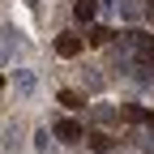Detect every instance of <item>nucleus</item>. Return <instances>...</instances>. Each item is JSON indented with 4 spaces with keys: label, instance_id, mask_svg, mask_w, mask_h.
I'll use <instances>...</instances> for the list:
<instances>
[{
    "label": "nucleus",
    "instance_id": "7ed1b4c3",
    "mask_svg": "<svg viewBox=\"0 0 154 154\" xmlns=\"http://www.w3.org/2000/svg\"><path fill=\"white\" fill-rule=\"evenodd\" d=\"M13 43H17V30H13V26H0V64H9Z\"/></svg>",
    "mask_w": 154,
    "mask_h": 154
},
{
    "label": "nucleus",
    "instance_id": "f8f14e48",
    "mask_svg": "<svg viewBox=\"0 0 154 154\" xmlns=\"http://www.w3.org/2000/svg\"><path fill=\"white\" fill-rule=\"evenodd\" d=\"M124 116H128V120H150V111H146V107H128Z\"/></svg>",
    "mask_w": 154,
    "mask_h": 154
},
{
    "label": "nucleus",
    "instance_id": "6e6552de",
    "mask_svg": "<svg viewBox=\"0 0 154 154\" xmlns=\"http://www.w3.org/2000/svg\"><path fill=\"white\" fill-rule=\"evenodd\" d=\"M82 77H86V90H103V73H94V69H86Z\"/></svg>",
    "mask_w": 154,
    "mask_h": 154
},
{
    "label": "nucleus",
    "instance_id": "39448f33",
    "mask_svg": "<svg viewBox=\"0 0 154 154\" xmlns=\"http://www.w3.org/2000/svg\"><path fill=\"white\" fill-rule=\"evenodd\" d=\"M116 9H120V17H128V22L141 17V5H137V0H116Z\"/></svg>",
    "mask_w": 154,
    "mask_h": 154
},
{
    "label": "nucleus",
    "instance_id": "1a4fd4ad",
    "mask_svg": "<svg viewBox=\"0 0 154 154\" xmlns=\"http://www.w3.org/2000/svg\"><path fill=\"white\" fill-rule=\"evenodd\" d=\"M60 103H64V107H86V103H82V94H77V90H60Z\"/></svg>",
    "mask_w": 154,
    "mask_h": 154
},
{
    "label": "nucleus",
    "instance_id": "423d86ee",
    "mask_svg": "<svg viewBox=\"0 0 154 154\" xmlns=\"http://www.w3.org/2000/svg\"><path fill=\"white\" fill-rule=\"evenodd\" d=\"M73 13H77V22H90V17L99 13V5H94V0H77V5H73Z\"/></svg>",
    "mask_w": 154,
    "mask_h": 154
},
{
    "label": "nucleus",
    "instance_id": "ddd939ff",
    "mask_svg": "<svg viewBox=\"0 0 154 154\" xmlns=\"http://www.w3.org/2000/svg\"><path fill=\"white\" fill-rule=\"evenodd\" d=\"M146 146H150V154H154V133H150V141H146Z\"/></svg>",
    "mask_w": 154,
    "mask_h": 154
},
{
    "label": "nucleus",
    "instance_id": "f257e3e1",
    "mask_svg": "<svg viewBox=\"0 0 154 154\" xmlns=\"http://www.w3.org/2000/svg\"><path fill=\"white\" fill-rule=\"evenodd\" d=\"M13 90H17V99H34V90H38L34 73L30 69H13Z\"/></svg>",
    "mask_w": 154,
    "mask_h": 154
},
{
    "label": "nucleus",
    "instance_id": "f03ea898",
    "mask_svg": "<svg viewBox=\"0 0 154 154\" xmlns=\"http://www.w3.org/2000/svg\"><path fill=\"white\" fill-rule=\"evenodd\" d=\"M56 137H60V141H82L86 128L77 124V120H60V124H56Z\"/></svg>",
    "mask_w": 154,
    "mask_h": 154
},
{
    "label": "nucleus",
    "instance_id": "9b49d317",
    "mask_svg": "<svg viewBox=\"0 0 154 154\" xmlns=\"http://www.w3.org/2000/svg\"><path fill=\"white\" fill-rule=\"evenodd\" d=\"M94 120H99V124H111L116 111H111V107H94Z\"/></svg>",
    "mask_w": 154,
    "mask_h": 154
},
{
    "label": "nucleus",
    "instance_id": "20e7f679",
    "mask_svg": "<svg viewBox=\"0 0 154 154\" xmlns=\"http://www.w3.org/2000/svg\"><path fill=\"white\" fill-rule=\"evenodd\" d=\"M56 51L69 60V56H77V51H82V38H77V34H60V38H56Z\"/></svg>",
    "mask_w": 154,
    "mask_h": 154
},
{
    "label": "nucleus",
    "instance_id": "0eeeda50",
    "mask_svg": "<svg viewBox=\"0 0 154 154\" xmlns=\"http://www.w3.org/2000/svg\"><path fill=\"white\" fill-rule=\"evenodd\" d=\"M90 43H94V47L111 43V30H107V26H90Z\"/></svg>",
    "mask_w": 154,
    "mask_h": 154
},
{
    "label": "nucleus",
    "instance_id": "9d476101",
    "mask_svg": "<svg viewBox=\"0 0 154 154\" xmlns=\"http://www.w3.org/2000/svg\"><path fill=\"white\" fill-rule=\"evenodd\" d=\"M90 146L94 150H111V137H107V133H90Z\"/></svg>",
    "mask_w": 154,
    "mask_h": 154
}]
</instances>
